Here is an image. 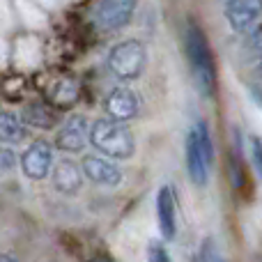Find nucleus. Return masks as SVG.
I'll use <instances>...</instances> for the list:
<instances>
[{"label":"nucleus","instance_id":"nucleus-1","mask_svg":"<svg viewBox=\"0 0 262 262\" xmlns=\"http://www.w3.org/2000/svg\"><path fill=\"white\" fill-rule=\"evenodd\" d=\"M184 46H186V58H189L191 76H193L195 88H198L200 95L209 99L216 92V67H214V55H212V49H209V41L198 23L191 21L186 26Z\"/></svg>","mask_w":262,"mask_h":262},{"label":"nucleus","instance_id":"nucleus-2","mask_svg":"<svg viewBox=\"0 0 262 262\" xmlns=\"http://www.w3.org/2000/svg\"><path fill=\"white\" fill-rule=\"evenodd\" d=\"M214 166V145L207 122H195L186 136V170L195 186H205Z\"/></svg>","mask_w":262,"mask_h":262},{"label":"nucleus","instance_id":"nucleus-3","mask_svg":"<svg viewBox=\"0 0 262 262\" xmlns=\"http://www.w3.org/2000/svg\"><path fill=\"white\" fill-rule=\"evenodd\" d=\"M90 143L104 157L111 159H129L136 149V140L131 129L124 122H118L113 118H101L92 124Z\"/></svg>","mask_w":262,"mask_h":262},{"label":"nucleus","instance_id":"nucleus-4","mask_svg":"<svg viewBox=\"0 0 262 262\" xmlns=\"http://www.w3.org/2000/svg\"><path fill=\"white\" fill-rule=\"evenodd\" d=\"M147 62V51L138 39H124L111 49L108 53V69L120 81H134L143 74Z\"/></svg>","mask_w":262,"mask_h":262},{"label":"nucleus","instance_id":"nucleus-5","mask_svg":"<svg viewBox=\"0 0 262 262\" xmlns=\"http://www.w3.org/2000/svg\"><path fill=\"white\" fill-rule=\"evenodd\" d=\"M136 12V0H97L95 21L104 30H118L131 21Z\"/></svg>","mask_w":262,"mask_h":262},{"label":"nucleus","instance_id":"nucleus-6","mask_svg":"<svg viewBox=\"0 0 262 262\" xmlns=\"http://www.w3.org/2000/svg\"><path fill=\"white\" fill-rule=\"evenodd\" d=\"M21 170L28 180H44L49 177V172H53V149L44 140H35L30 147H26V152L21 154Z\"/></svg>","mask_w":262,"mask_h":262},{"label":"nucleus","instance_id":"nucleus-7","mask_svg":"<svg viewBox=\"0 0 262 262\" xmlns=\"http://www.w3.org/2000/svg\"><path fill=\"white\" fill-rule=\"evenodd\" d=\"M226 21L235 32H249L262 16V0H226Z\"/></svg>","mask_w":262,"mask_h":262},{"label":"nucleus","instance_id":"nucleus-8","mask_svg":"<svg viewBox=\"0 0 262 262\" xmlns=\"http://www.w3.org/2000/svg\"><path fill=\"white\" fill-rule=\"evenodd\" d=\"M90 129L85 115H72L55 134V147L62 152H81L90 140Z\"/></svg>","mask_w":262,"mask_h":262},{"label":"nucleus","instance_id":"nucleus-9","mask_svg":"<svg viewBox=\"0 0 262 262\" xmlns=\"http://www.w3.org/2000/svg\"><path fill=\"white\" fill-rule=\"evenodd\" d=\"M138 108H140L138 95L127 85H118L106 97V113H108V118L118 120V122H127V120L136 118Z\"/></svg>","mask_w":262,"mask_h":262},{"label":"nucleus","instance_id":"nucleus-10","mask_svg":"<svg viewBox=\"0 0 262 262\" xmlns=\"http://www.w3.org/2000/svg\"><path fill=\"white\" fill-rule=\"evenodd\" d=\"M83 175L99 186H118L122 182V170L113 161L101 159V157L83 159Z\"/></svg>","mask_w":262,"mask_h":262},{"label":"nucleus","instance_id":"nucleus-11","mask_svg":"<svg viewBox=\"0 0 262 262\" xmlns=\"http://www.w3.org/2000/svg\"><path fill=\"white\" fill-rule=\"evenodd\" d=\"M157 223L166 239H172L177 232V214H175V195L170 186H161L157 193Z\"/></svg>","mask_w":262,"mask_h":262},{"label":"nucleus","instance_id":"nucleus-12","mask_svg":"<svg viewBox=\"0 0 262 262\" xmlns=\"http://www.w3.org/2000/svg\"><path fill=\"white\" fill-rule=\"evenodd\" d=\"M51 177H53V186L60 191V193H76L78 189H81L83 184V170L76 166L74 161H60L58 166L53 168V172H51Z\"/></svg>","mask_w":262,"mask_h":262},{"label":"nucleus","instance_id":"nucleus-13","mask_svg":"<svg viewBox=\"0 0 262 262\" xmlns=\"http://www.w3.org/2000/svg\"><path fill=\"white\" fill-rule=\"evenodd\" d=\"M28 138V127L21 118H16L9 111H0V140L9 145H16Z\"/></svg>","mask_w":262,"mask_h":262},{"label":"nucleus","instance_id":"nucleus-14","mask_svg":"<svg viewBox=\"0 0 262 262\" xmlns=\"http://www.w3.org/2000/svg\"><path fill=\"white\" fill-rule=\"evenodd\" d=\"M23 122L30 127H39V129H51L55 127V113L49 108V104H30L23 111Z\"/></svg>","mask_w":262,"mask_h":262},{"label":"nucleus","instance_id":"nucleus-15","mask_svg":"<svg viewBox=\"0 0 262 262\" xmlns=\"http://www.w3.org/2000/svg\"><path fill=\"white\" fill-rule=\"evenodd\" d=\"M76 97H78V88L74 81L58 83V85L53 88V92H51V101H53L55 106H72L74 101H76Z\"/></svg>","mask_w":262,"mask_h":262},{"label":"nucleus","instance_id":"nucleus-16","mask_svg":"<svg viewBox=\"0 0 262 262\" xmlns=\"http://www.w3.org/2000/svg\"><path fill=\"white\" fill-rule=\"evenodd\" d=\"M198 262H226V260H223V255L219 253V249H216V244H214V239H205L203 246H200Z\"/></svg>","mask_w":262,"mask_h":262},{"label":"nucleus","instance_id":"nucleus-17","mask_svg":"<svg viewBox=\"0 0 262 262\" xmlns=\"http://www.w3.org/2000/svg\"><path fill=\"white\" fill-rule=\"evenodd\" d=\"M147 262H172L170 255H168L166 246L159 244V242H152L147 246Z\"/></svg>","mask_w":262,"mask_h":262},{"label":"nucleus","instance_id":"nucleus-18","mask_svg":"<svg viewBox=\"0 0 262 262\" xmlns=\"http://www.w3.org/2000/svg\"><path fill=\"white\" fill-rule=\"evenodd\" d=\"M251 161H253L255 172L262 177V138L251 136Z\"/></svg>","mask_w":262,"mask_h":262},{"label":"nucleus","instance_id":"nucleus-19","mask_svg":"<svg viewBox=\"0 0 262 262\" xmlns=\"http://www.w3.org/2000/svg\"><path fill=\"white\" fill-rule=\"evenodd\" d=\"M16 166V154L9 147H0V175H7Z\"/></svg>","mask_w":262,"mask_h":262},{"label":"nucleus","instance_id":"nucleus-20","mask_svg":"<svg viewBox=\"0 0 262 262\" xmlns=\"http://www.w3.org/2000/svg\"><path fill=\"white\" fill-rule=\"evenodd\" d=\"M88 262H113V260H111L106 253H97L95 258H92V260H88Z\"/></svg>","mask_w":262,"mask_h":262},{"label":"nucleus","instance_id":"nucleus-21","mask_svg":"<svg viewBox=\"0 0 262 262\" xmlns=\"http://www.w3.org/2000/svg\"><path fill=\"white\" fill-rule=\"evenodd\" d=\"M0 262H18V260L12 258V255H0Z\"/></svg>","mask_w":262,"mask_h":262},{"label":"nucleus","instance_id":"nucleus-22","mask_svg":"<svg viewBox=\"0 0 262 262\" xmlns=\"http://www.w3.org/2000/svg\"><path fill=\"white\" fill-rule=\"evenodd\" d=\"M258 74L262 76V53H260V60H258Z\"/></svg>","mask_w":262,"mask_h":262}]
</instances>
